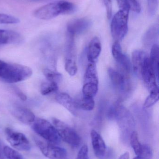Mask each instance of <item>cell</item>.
<instances>
[{"label":"cell","instance_id":"obj_24","mask_svg":"<svg viewBox=\"0 0 159 159\" xmlns=\"http://www.w3.org/2000/svg\"><path fill=\"white\" fill-rule=\"evenodd\" d=\"M158 34L159 26L158 24H155L151 26L147 32L144 37V40L148 43L152 42L157 37Z\"/></svg>","mask_w":159,"mask_h":159},{"label":"cell","instance_id":"obj_7","mask_svg":"<svg viewBox=\"0 0 159 159\" xmlns=\"http://www.w3.org/2000/svg\"><path fill=\"white\" fill-rule=\"evenodd\" d=\"M5 133L7 140L14 148L22 151H29L30 149V142L23 134L15 131L10 128H6Z\"/></svg>","mask_w":159,"mask_h":159},{"label":"cell","instance_id":"obj_37","mask_svg":"<svg viewBox=\"0 0 159 159\" xmlns=\"http://www.w3.org/2000/svg\"><path fill=\"white\" fill-rule=\"evenodd\" d=\"M119 159H129V154L128 152H126L121 155Z\"/></svg>","mask_w":159,"mask_h":159},{"label":"cell","instance_id":"obj_31","mask_svg":"<svg viewBox=\"0 0 159 159\" xmlns=\"http://www.w3.org/2000/svg\"><path fill=\"white\" fill-rule=\"evenodd\" d=\"M148 10L149 15L151 16L156 14L158 7V0H147Z\"/></svg>","mask_w":159,"mask_h":159},{"label":"cell","instance_id":"obj_30","mask_svg":"<svg viewBox=\"0 0 159 159\" xmlns=\"http://www.w3.org/2000/svg\"><path fill=\"white\" fill-rule=\"evenodd\" d=\"M112 55L115 59L117 61H119L122 57L123 54L122 51L121 46L119 42H115L112 46Z\"/></svg>","mask_w":159,"mask_h":159},{"label":"cell","instance_id":"obj_26","mask_svg":"<svg viewBox=\"0 0 159 159\" xmlns=\"http://www.w3.org/2000/svg\"><path fill=\"white\" fill-rule=\"evenodd\" d=\"M153 152L152 148L148 145H142L141 153L133 159H152Z\"/></svg>","mask_w":159,"mask_h":159},{"label":"cell","instance_id":"obj_5","mask_svg":"<svg viewBox=\"0 0 159 159\" xmlns=\"http://www.w3.org/2000/svg\"><path fill=\"white\" fill-rule=\"evenodd\" d=\"M52 123L56 128L61 140L73 147H77L81 143V138L72 128L57 118L52 119Z\"/></svg>","mask_w":159,"mask_h":159},{"label":"cell","instance_id":"obj_20","mask_svg":"<svg viewBox=\"0 0 159 159\" xmlns=\"http://www.w3.org/2000/svg\"><path fill=\"white\" fill-rule=\"evenodd\" d=\"M98 91V84L94 83H84L82 89L83 96L94 98Z\"/></svg>","mask_w":159,"mask_h":159},{"label":"cell","instance_id":"obj_29","mask_svg":"<svg viewBox=\"0 0 159 159\" xmlns=\"http://www.w3.org/2000/svg\"><path fill=\"white\" fill-rule=\"evenodd\" d=\"M3 151L4 155L7 159H23L19 153L9 147H4Z\"/></svg>","mask_w":159,"mask_h":159},{"label":"cell","instance_id":"obj_27","mask_svg":"<svg viewBox=\"0 0 159 159\" xmlns=\"http://www.w3.org/2000/svg\"><path fill=\"white\" fill-rule=\"evenodd\" d=\"M65 70L71 76H74L77 73V67L74 61L67 59L65 61Z\"/></svg>","mask_w":159,"mask_h":159},{"label":"cell","instance_id":"obj_1","mask_svg":"<svg viewBox=\"0 0 159 159\" xmlns=\"http://www.w3.org/2000/svg\"><path fill=\"white\" fill-rule=\"evenodd\" d=\"M32 74V70L27 66L0 60V79L7 83L24 81L30 78Z\"/></svg>","mask_w":159,"mask_h":159},{"label":"cell","instance_id":"obj_2","mask_svg":"<svg viewBox=\"0 0 159 159\" xmlns=\"http://www.w3.org/2000/svg\"><path fill=\"white\" fill-rule=\"evenodd\" d=\"M75 10L76 6L73 3L61 0L40 7L34 11L33 15L39 19L49 20L60 15L72 14Z\"/></svg>","mask_w":159,"mask_h":159},{"label":"cell","instance_id":"obj_13","mask_svg":"<svg viewBox=\"0 0 159 159\" xmlns=\"http://www.w3.org/2000/svg\"><path fill=\"white\" fill-rule=\"evenodd\" d=\"M23 40L18 33L10 30L0 29V45L19 44Z\"/></svg>","mask_w":159,"mask_h":159},{"label":"cell","instance_id":"obj_18","mask_svg":"<svg viewBox=\"0 0 159 159\" xmlns=\"http://www.w3.org/2000/svg\"><path fill=\"white\" fill-rule=\"evenodd\" d=\"M149 59L157 77L159 78V48L157 44H155L152 46Z\"/></svg>","mask_w":159,"mask_h":159},{"label":"cell","instance_id":"obj_15","mask_svg":"<svg viewBox=\"0 0 159 159\" xmlns=\"http://www.w3.org/2000/svg\"><path fill=\"white\" fill-rule=\"evenodd\" d=\"M101 51V44L100 39L95 37L91 39L89 44L87 52V57L90 62L96 63Z\"/></svg>","mask_w":159,"mask_h":159},{"label":"cell","instance_id":"obj_35","mask_svg":"<svg viewBox=\"0 0 159 159\" xmlns=\"http://www.w3.org/2000/svg\"><path fill=\"white\" fill-rule=\"evenodd\" d=\"M120 10H124L129 12V6L126 0H116Z\"/></svg>","mask_w":159,"mask_h":159},{"label":"cell","instance_id":"obj_28","mask_svg":"<svg viewBox=\"0 0 159 159\" xmlns=\"http://www.w3.org/2000/svg\"><path fill=\"white\" fill-rule=\"evenodd\" d=\"M19 22L20 20L16 17L0 13V24H15Z\"/></svg>","mask_w":159,"mask_h":159},{"label":"cell","instance_id":"obj_33","mask_svg":"<svg viewBox=\"0 0 159 159\" xmlns=\"http://www.w3.org/2000/svg\"><path fill=\"white\" fill-rule=\"evenodd\" d=\"M76 159H89L88 148L87 145H84L80 148Z\"/></svg>","mask_w":159,"mask_h":159},{"label":"cell","instance_id":"obj_3","mask_svg":"<svg viewBox=\"0 0 159 159\" xmlns=\"http://www.w3.org/2000/svg\"><path fill=\"white\" fill-rule=\"evenodd\" d=\"M33 129L46 142L54 144H58L61 142V138L54 125L43 119H35L32 123Z\"/></svg>","mask_w":159,"mask_h":159},{"label":"cell","instance_id":"obj_22","mask_svg":"<svg viewBox=\"0 0 159 159\" xmlns=\"http://www.w3.org/2000/svg\"><path fill=\"white\" fill-rule=\"evenodd\" d=\"M58 89V84L55 82L49 81L42 83L40 91L42 95H46L57 91Z\"/></svg>","mask_w":159,"mask_h":159},{"label":"cell","instance_id":"obj_36","mask_svg":"<svg viewBox=\"0 0 159 159\" xmlns=\"http://www.w3.org/2000/svg\"><path fill=\"white\" fill-rule=\"evenodd\" d=\"M13 90L15 92V93L16 94L17 96L22 101H25L27 100V96L25 95V93H23L22 91L20 89L16 88V87H14L13 88Z\"/></svg>","mask_w":159,"mask_h":159},{"label":"cell","instance_id":"obj_8","mask_svg":"<svg viewBox=\"0 0 159 159\" xmlns=\"http://www.w3.org/2000/svg\"><path fill=\"white\" fill-rule=\"evenodd\" d=\"M140 76L143 80L145 84L150 92L159 90L157 84L159 78L157 77L148 57L146 58L142 66Z\"/></svg>","mask_w":159,"mask_h":159},{"label":"cell","instance_id":"obj_38","mask_svg":"<svg viewBox=\"0 0 159 159\" xmlns=\"http://www.w3.org/2000/svg\"><path fill=\"white\" fill-rule=\"evenodd\" d=\"M4 153L3 148H2V145L0 143V159H4Z\"/></svg>","mask_w":159,"mask_h":159},{"label":"cell","instance_id":"obj_12","mask_svg":"<svg viewBox=\"0 0 159 159\" xmlns=\"http://www.w3.org/2000/svg\"><path fill=\"white\" fill-rule=\"evenodd\" d=\"M12 113L17 119L24 124H31L35 119L33 112L26 107H17L13 109Z\"/></svg>","mask_w":159,"mask_h":159},{"label":"cell","instance_id":"obj_25","mask_svg":"<svg viewBox=\"0 0 159 159\" xmlns=\"http://www.w3.org/2000/svg\"><path fill=\"white\" fill-rule=\"evenodd\" d=\"M159 91H152L150 92V94L147 96L144 104V108H149L155 105L158 101Z\"/></svg>","mask_w":159,"mask_h":159},{"label":"cell","instance_id":"obj_4","mask_svg":"<svg viewBox=\"0 0 159 159\" xmlns=\"http://www.w3.org/2000/svg\"><path fill=\"white\" fill-rule=\"evenodd\" d=\"M129 15V12L119 10L112 19L111 34L116 42L121 41L128 33Z\"/></svg>","mask_w":159,"mask_h":159},{"label":"cell","instance_id":"obj_6","mask_svg":"<svg viewBox=\"0 0 159 159\" xmlns=\"http://www.w3.org/2000/svg\"><path fill=\"white\" fill-rule=\"evenodd\" d=\"M35 141L42 154L49 159H68L67 151L64 148L39 139H35Z\"/></svg>","mask_w":159,"mask_h":159},{"label":"cell","instance_id":"obj_19","mask_svg":"<svg viewBox=\"0 0 159 159\" xmlns=\"http://www.w3.org/2000/svg\"><path fill=\"white\" fill-rule=\"evenodd\" d=\"M76 101L78 109L80 108L85 111H91L95 107V102L93 98L83 96L79 101Z\"/></svg>","mask_w":159,"mask_h":159},{"label":"cell","instance_id":"obj_11","mask_svg":"<svg viewBox=\"0 0 159 159\" xmlns=\"http://www.w3.org/2000/svg\"><path fill=\"white\" fill-rule=\"evenodd\" d=\"M91 25V22L88 19H75L68 22L67 31L71 36H73L84 32L90 27Z\"/></svg>","mask_w":159,"mask_h":159},{"label":"cell","instance_id":"obj_16","mask_svg":"<svg viewBox=\"0 0 159 159\" xmlns=\"http://www.w3.org/2000/svg\"><path fill=\"white\" fill-rule=\"evenodd\" d=\"M147 55L143 50H134L132 53V61L134 71L139 76L141 68L147 57Z\"/></svg>","mask_w":159,"mask_h":159},{"label":"cell","instance_id":"obj_17","mask_svg":"<svg viewBox=\"0 0 159 159\" xmlns=\"http://www.w3.org/2000/svg\"><path fill=\"white\" fill-rule=\"evenodd\" d=\"M86 83L99 84L96 63L90 62L88 65L84 76V83Z\"/></svg>","mask_w":159,"mask_h":159},{"label":"cell","instance_id":"obj_23","mask_svg":"<svg viewBox=\"0 0 159 159\" xmlns=\"http://www.w3.org/2000/svg\"><path fill=\"white\" fill-rule=\"evenodd\" d=\"M130 142L131 145L133 148L135 154L138 156L142 151V145L139 141L138 134L135 131L133 132L131 134Z\"/></svg>","mask_w":159,"mask_h":159},{"label":"cell","instance_id":"obj_10","mask_svg":"<svg viewBox=\"0 0 159 159\" xmlns=\"http://www.w3.org/2000/svg\"><path fill=\"white\" fill-rule=\"evenodd\" d=\"M91 136L95 156L99 159H103L106 157V148L102 137L98 132L94 130L91 131Z\"/></svg>","mask_w":159,"mask_h":159},{"label":"cell","instance_id":"obj_14","mask_svg":"<svg viewBox=\"0 0 159 159\" xmlns=\"http://www.w3.org/2000/svg\"><path fill=\"white\" fill-rule=\"evenodd\" d=\"M56 100L58 103L70 111L74 115L77 113V107L76 101L65 93H60L56 96Z\"/></svg>","mask_w":159,"mask_h":159},{"label":"cell","instance_id":"obj_34","mask_svg":"<svg viewBox=\"0 0 159 159\" xmlns=\"http://www.w3.org/2000/svg\"><path fill=\"white\" fill-rule=\"evenodd\" d=\"M103 2L106 9L107 18L110 19L112 16V0H103Z\"/></svg>","mask_w":159,"mask_h":159},{"label":"cell","instance_id":"obj_9","mask_svg":"<svg viewBox=\"0 0 159 159\" xmlns=\"http://www.w3.org/2000/svg\"><path fill=\"white\" fill-rule=\"evenodd\" d=\"M107 71L111 82L115 87L122 91L129 89V82L127 75L112 68H109Z\"/></svg>","mask_w":159,"mask_h":159},{"label":"cell","instance_id":"obj_21","mask_svg":"<svg viewBox=\"0 0 159 159\" xmlns=\"http://www.w3.org/2000/svg\"><path fill=\"white\" fill-rule=\"evenodd\" d=\"M43 74L46 79L50 82H55L58 84L62 79V75L60 73L49 69H44Z\"/></svg>","mask_w":159,"mask_h":159},{"label":"cell","instance_id":"obj_32","mask_svg":"<svg viewBox=\"0 0 159 159\" xmlns=\"http://www.w3.org/2000/svg\"><path fill=\"white\" fill-rule=\"evenodd\" d=\"M130 9L136 13H139L141 11V7L137 0H126Z\"/></svg>","mask_w":159,"mask_h":159}]
</instances>
